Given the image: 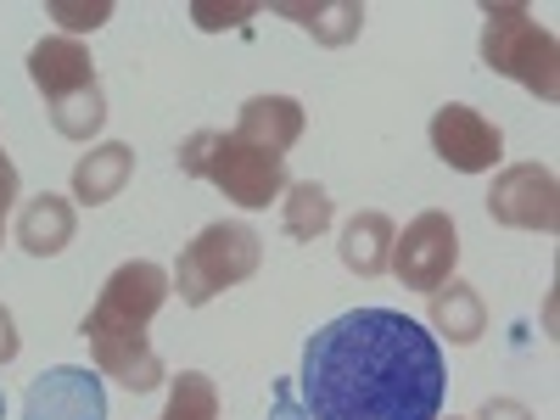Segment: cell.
<instances>
[{
	"mask_svg": "<svg viewBox=\"0 0 560 420\" xmlns=\"http://www.w3.org/2000/svg\"><path fill=\"white\" fill-rule=\"evenodd\" d=\"M253 7H197V23L202 28H224V23H242Z\"/></svg>",
	"mask_w": 560,
	"mask_h": 420,
	"instance_id": "obj_22",
	"label": "cell"
},
{
	"mask_svg": "<svg viewBox=\"0 0 560 420\" xmlns=\"http://www.w3.org/2000/svg\"><path fill=\"white\" fill-rule=\"evenodd\" d=\"M331 191H325L319 179H298V185H287L280 191V224H287V236L292 242H314V236H325L331 230Z\"/></svg>",
	"mask_w": 560,
	"mask_h": 420,
	"instance_id": "obj_16",
	"label": "cell"
},
{
	"mask_svg": "<svg viewBox=\"0 0 560 420\" xmlns=\"http://www.w3.org/2000/svg\"><path fill=\"white\" fill-rule=\"evenodd\" d=\"M393 219L387 213H376V208H364V213H353L348 224H342V264L353 269V275H382L387 269V258H393Z\"/></svg>",
	"mask_w": 560,
	"mask_h": 420,
	"instance_id": "obj_15",
	"label": "cell"
},
{
	"mask_svg": "<svg viewBox=\"0 0 560 420\" xmlns=\"http://www.w3.org/2000/svg\"><path fill=\"white\" fill-rule=\"evenodd\" d=\"M258 264H264L258 230H247V224H208L202 236L179 253L168 292H179L185 308H202V303H213L219 292L242 287Z\"/></svg>",
	"mask_w": 560,
	"mask_h": 420,
	"instance_id": "obj_6",
	"label": "cell"
},
{
	"mask_svg": "<svg viewBox=\"0 0 560 420\" xmlns=\"http://www.w3.org/2000/svg\"><path fill=\"white\" fill-rule=\"evenodd\" d=\"M57 18H62L68 28H102V23L113 18V7H57Z\"/></svg>",
	"mask_w": 560,
	"mask_h": 420,
	"instance_id": "obj_19",
	"label": "cell"
},
{
	"mask_svg": "<svg viewBox=\"0 0 560 420\" xmlns=\"http://www.w3.org/2000/svg\"><path fill=\"white\" fill-rule=\"evenodd\" d=\"M292 23H303V28H314L325 45H342V39H353L359 34V23H364V7H280Z\"/></svg>",
	"mask_w": 560,
	"mask_h": 420,
	"instance_id": "obj_18",
	"label": "cell"
},
{
	"mask_svg": "<svg viewBox=\"0 0 560 420\" xmlns=\"http://www.w3.org/2000/svg\"><path fill=\"white\" fill-rule=\"evenodd\" d=\"M477 420H533V409H527V404H516V398H488Z\"/></svg>",
	"mask_w": 560,
	"mask_h": 420,
	"instance_id": "obj_20",
	"label": "cell"
},
{
	"mask_svg": "<svg viewBox=\"0 0 560 420\" xmlns=\"http://www.w3.org/2000/svg\"><path fill=\"white\" fill-rule=\"evenodd\" d=\"M28 79L39 84L45 96V113H51L57 135L68 140H90L102 124H107V102H102V79H96V62L79 39H39L28 51Z\"/></svg>",
	"mask_w": 560,
	"mask_h": 420,
	"instance_id": "obj_3",
	"label": "cell"
},
{
	"mask_svg": "<svg viewBox=\"0 0 560 420\" xmlns=\"http://www.w3.org/2000/svg\"><path fill=\"white\" fill-rule=\"evenodd\" d=\"M448 370L438 337L398 308H353L303 348L308 420H443Z\"/></svg>",
	"mask_w": 560,
	"mask_h": 420,
	"instance_id": "obj_1",
	"label": "cell"
},
{
	"mask_svg": "<svg viewBox=\"0 0 560 420\" xmlns=\"http://www.w3.org/2000/svg\"><path fill=\"white\" fill-rule=\"evenodd\" d=\"M432 152H438L448 168H459V174H488V168L504 158V135H499V124H488L477 107L448 102V107L432 113Z\"/></svg>",
	"mask_w": 560,
	"mask_h": 420,
	"instance_id": "obj_9",
	"label": "cell"
},
{
	"mask_svg": "<svg viewBox=\"0 0 560 420\" xmlns=\"http://www.w3.org/2000/svg\"><path fill=\"white\" fill-rule=\"evenodd\" d=\"M179 174L191 179H213L230 202L242 208H269V197L287 191V158L258 152L247 140L224 135V129H197L179 147Z\"/></svg>",
	"mask_w": 560,
	"mask_h": 420,
	"instance_id": "obj_4",
	"label": "cell"
},
{
	"mask_svg": "<svg viewBox=\"0 0 560 420\" xmlns=\"http://www.w3.org/2000/svg\"><path fill=\"white\" fill-rule=\"evenodd\" d=\"M488 213L493 224H510V230H544L555 236L560 224V191H555V174L538 168V163H516L493 179L488 191Z\"/></svg>",
	"mask_w": 560,
	"mask_h": 420,
	"instance_id": "obj_8",
	"label": "cell"
},
{
	"mask_svg": "<svg viewBox=\"0 0 560 420\" xmlns=\"http://www.w3.org/2000/svg\"><path fill=\"white\" fill-rule=\"evenodd\" d=\"M0 242H7V213H0Z\"/></svg>",
	"mask_w": 560,
	"mask_h": 420,
	"instance_id": "obj_23",
	"label": "cell"
},
{
	"mask_svg": "<svg viewBox=\"0 0 560 420\" xmlns=\"http://www.w3.org/2000/svg\"><path fill=\"white\" fill-rule=\"evenodd\" d=\"M454 264H459V230H454V219L443 208H427L420 219H409L404 236H393L387 269L415 292H438L443 280L454 275Z\"/></svg>",
	"mask_w": 560,
	"mask_h": 420,
	"instance_id": "obj_7",
	"label": "cell"
},
{
	"mask_svg": "<svg viewBox=\"0 0 560 420\" xmlns=\"http://www.w3.org/2000/svg\"><path fill=\"white\" fill-rule=\"evenodd\" d=\"M168 303V275L147 258L118 264L107 275V287L96 298V308L84 314V342L96 353V370L113 382H124L129 393H152L163 387V359L147 342V325L158 319V308Z\"/></svg>",
	"mask_w": 560,
	"mask_h": 420,
	"instance_id": "obj_2",
	"label": "cell"
},
{
	"mask_svg": "<svg viewBox=\"0 0 560 420\" xmlns=\"http://www.w3.org/2000/svg\"><path fill=\"white\" fill-rule=\"evenodd\" d=\"M482 62L504 79L527 84L538 102L560 96V57H555V34L516 0H499V7H482Z\"/></svg>",
	"mask_w": 560,
	"mask_h": 420,
	"instance_id": "obj_5",
	"label": "cell"
},
{
	"mask_svg": "<svg viewBox=\"0 0 560 420\" xmlns=\"http://www.w3.org/2000/svg\"><path fill=\"white\" fill-rule=\"evenodd\" d=\"M163 420H219V387L202 370H179V382L168 387Z\"/></svg>",
	"mask_w": 560,
	"mask_h": 420,
	"instance_id": "obj_17",
	"label": "cell"
},
{
	"mask_svg": "<svg viewBox=\"0 0 560 420\" xmlns=\"http://www.w3.org/2000/svg\"><path fill=\"white\" fill-rule=\"evenodd\" d=\"M18 348H23V342H18V319H12V308H7V303H0V364H12V359H18Z\"/></svg>",
	"mask_w": 560,
	"mask_h": 420,
	"instance_id": "obj_21",
	"label": "cell"
},
{
	"mask_svg": "<svg viewBox=\"0 0 560 420\" xmlns=\"http://www.w3.org/2000/svg\"><path fill=\"white\" fill-rule=\"evenodd\" d=\"M73 202L68 197H57V191H39V197H28L23 202V213H18V247L23 253H34V258H51V253H62L68 242H73Z\"/></svg>",
	"mask_w": 560,
	"mask_h": 420,
	"instance_id": "obj_12",
	"label": "cell"
},
{
	"mask_svg": "<svg viewBox=\"0 0 560 420\" xmlns=\"http://www.w3.org/2000/svg\"><path fill=\"white\" fill-rule=\"evenodd\" d=\"M23 420H107V393L102 376L84 364H57L28 382L23 393Z\"/></svg>",
	"mask_w": 560,
	"mask_h": 420,
	"instance_id": "obj_10",
	"label": "cell"
},
{
	"mask_svg": "<svg viewBox=\"0 0 560 420\" xmlns=\"http://www.w3.org/2000/svg\"><path fill=\"white\" fill-rule=\"evenodd\" d=\"M129 174H135V152L124 147V140H107V147L84 152V158L73 163V197H79L84 208L113 202L124 185H129Z\"/></svg>",
	"mask_w": 560,
	"mask_h": 420,
	"instance_id": "obj_13",
	"label": "cell"
},
{
	"mask_svg": "<svg viewBox=\"0 0 560 420\" xmlns=\"http://www.w3.org/2000/svg\"><path fill=\"white\" fill-rule=\"evenodd\" d=\"M432 331H443L459 348H471L488 331V303L477 298V287H465V280H443V287L432 292Z\"/></svg>",
	"mask_w": 560,
	"mask_h": 420,
	"instance_id": "obj_14",
	"label": "cell"
},
{
	"mask_svg": "<svg viewBox=\"0 0 560 420\" xmlns=\"http://www.w3.org/2000/svg\"><path fill=\"white\" fill-rule=\"evenodd\" d=\"M0 420H7V393H0Z\"/></svg>",
	"mask_w": 560,
	"mask_h": 420,
	"instance_id": "obj_24",
	"label": "cell"
},
{
	"mask_svg": "<svg viewBox=\"0 0 560 420\" xmlns=\"http://www.w3.org/2000/svg\"><path fill=\"white\" fill-rule=\"evenodd\" d=\"M230 135L247 140V147H258V152L287 158L298 147V135H303V107L292 96H253L236 113V129H230Z\"/></svg>",
	"mask_w": 560,
	"mask_h": 420,
	"instance_id": "obj_11",
	"label": "cell"
}]
</instances>
